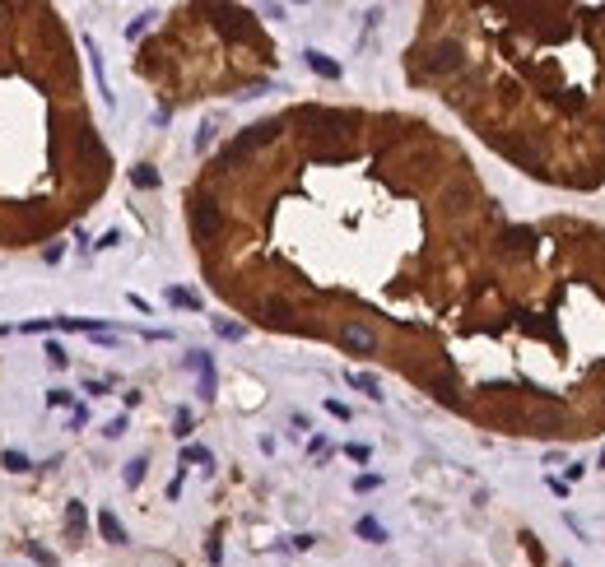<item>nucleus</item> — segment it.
<instances>
[{
  "instance_id": "f257e3e1",
  "label": "nucleus",
  "mask_w": 605,
  "mask_h": 567,
  "mask_svg": "<svg viewBox=\"0 0 605 567\" xmlns=\"http://www.w3.org/2000/svg\"><path fill=\"white\" fill-rule=\"evenodd\" d=\"M187 228L214 293L257 326L312 340L372 326L442 410L540 256V219H507L447 135L331 102L237 131L191 186Z\"/></svg>"
},
{
  "instance_id": "f03ea898",
  "label": "nucleus",
  "mask_w": 605,
  "mask_h": 567,
  "mask_svg": "<svg viewBox=\"0 0 605 567\" xmlns=\"http://www.w3.org/2000/svg\"><path fill=\"white\" fill-rule=\"evenodd\" d=\"M405 79L531 181L605 186V5H424Z\"/></svg>"
},
{
  "instance_id": "7ed1b4c3",
  "label": "nucleus",
  "mask_w": 605,
  "mask_h": 567,
  "mask_svg": "<svg viewBox=\"0 0 605 567\" xmlns=\"http://www.w3.org/2000/svg\"><path fill=\"white\" fill-rule=\"evenodd\" d=\"M84 530H89V512H84V502H66V535H70V544H84Z\"/></svg>"
},
{
  "instance_id": "20e7f679",
  "label": "nucleus",
  "mask_w": 605,
  "mask_h": 567,
  "mask_svg": "<svg viewBox=\"0 0 605 567\" xmlns=\"http://www.w3.org/2000/svg\"><path fill=\"white\" fill-rule=\"evenodd\" d=\"M191 367L201 372V395H205V400H214V363H210V354H196V358H191Z\"/></svg>"
},
{
  "instance_id": "39448f33",
  "label": "nucleus",
  "mask_w": 605,
  "mask_h": 567,
  "mask_svg": "<svg viewBox=\"0 0 605 567\" xmlns=\"http://www.w3.org/2000/svg\"><path fill=\"white\" fill-rule=\"evenodd\" d=\"M98 530H102V539H107V544H126V525L117 521L112 512H98Z\"/></svg>"
},
{
  "instance_id": "423d86ee",
  "label": "nucleus",
  "mask_w": 605,
  "mask_h": 567,
  "mask_svg": "<svg viewBox=\"0 0 605 567\" xmlns=\"http://www.w3.org/2000/svg\"><path fill=\"white\" fill-rule=\"evenodd\" d=\"M302 56H307V66H312L322 79H340V66H336V61H331L326 52H302Z\"/></svg>"
},
{
  "instance_id": "0eeeda50",
  "label": "nucleus",
  "mask_w": 605,
  "mask_h": 567,
  "mask_svg": "<svg viewBox=\"0 0 605 567\" xmlns=\"http://www.w3.org/2000/svg\"><path fill=\"white\" fill-rule=\"evenodd\" d=\"M131 181H135L140 191H158V181H163V177L154 172V163H135V167H131Z\"/></svg>"
},
{
  "instance_id": "6e6552de",
  "label": "nucleus",
  "mask_w": 605,
  "mask_h": 567,
  "mask_svg": "<svg viewBox=\"0 0 605 567\" xmlns=\"http://www.w3.org/2000/svg\"><path fill=\"white\" fill-rule=\"evenodd\" d=\"M359 539H368V544H387V530H382V521H372V516H359Z\"/></svg>"
},
{
  "instance_id": "1a4fd4ad",
  "label": "nucleus",
  "mask_w": 605,
  "mask_h": 567,
  "mask_svg": "<svg viewBox=\"0 0 605 567\" xmlns=\"http://www.w3.org/2000/svg\"><path fill=\"white\" fill-rule=\"evenodd\" d=\"M168 302L187 311H201V293H191V289H168Z\"/></svg>"
},
{
  "instance_id": "9d476101",
  "label": "nucleus",
  "mask_w": 605,
  "mask_h": 567,
  "mask_svg": "<svg viewBox=\"0 0 605 567\" xmlns=\"http://www.w3.org/2000/svg\"><path fill=\"white\" fill-rule=\"evenodd\" d=\"M0 465L10 470V475H28V470H33V460L23 456V451H5V456H0Z\"/></svg>"
},
{
  "instance_id": "9b49d317",
  "label": "nucleus",
  "mask_w": 605,
  "mask_h": 567,
  "mask_svg": "<svg viewBox=\"0 0 605 567\" xmlns=\"http://www.w3.org/2000/svg\"><path fill=\"white\" fill-rule=\"evenodd\" d=\"M349 386H354V390H368L372 400H382V386H377V377H368V372H349Z\"/></svg>"
},
{
  "instance_id": "f8f14e48",
  "label": "nucleus",
  "mask_w": 605,
  "mask_h": 567,
  "mask_svg": "<svg viewBox=\"0 0 605 567\" xmlns=\"http://www.w3.org/2000/svg\"><path fill=\"white\" fill-rule=\"evenodd\" d=\"M23 549H28V558H33L37 567H57V554H52V549H42L37 539H23Z\"/></svg>"
},
{
  "instance_id": "ddd939ff",
  "label": "nucleus",
  "mask_w": 605,
  "mask_h": 567,
  "mask_svg": "<svg viewBox=\"0 0 605 567\" xmlns=\"http://www.w3.org/2000/svg\"><path fill=\"white\" fill-rule=\"evenodd\" d=\"M214 330L224 335V340H242L247 326H242V321H228V316H214Z\"/></svg>"
},
{
  "instance_id": "4468645a",
  "label": "nucleus",
  "mask_w": 605,
  "mask_h": 567,
  "mask_svg": "<svg viewBox=\"0 0 605 567\" xmlns=\"http://www.w3.org/2000/svg\"><path fill=\"white\" fill-rule=\"evenodd\" d=\"M145 465H149L145 456H135L131 465H126V489H140V484H145Z\"/></svg>"
},
{
  "instance_id": "2eb2a0df",
  "label": "nucleus",
  "mask_w": 605,
  "mask_h": 567,
  "mask_svg": "<svg viewBox=\"0 0 605 567\" xmlns=\"http://www.w3.org/2000/svg\"><path fill=\"white\" fill-rule=\"evenodd\" d=\"M47 405H52V410H66V405L75 410V395H70V390H61V386H52V390H47Z\"/></svg>"
},
{
  "instance_id": "dca6fc26",
  "label": "nucleus",
  "mask_w": 605,
  "mask_h": 567,
  "mask_svg": "<svg viewBox=\"0 0 605 567\" xmlns=\"http://www.w3.org/2000/svg\"><path fill=\"white\" fill-rule=\"evenodd\" d=\"M182 460H187V465H210V451H205V446H182Z\"/></svg>"
},
{
  "instance_id": "f3484780",
  "label": "nucleus",
  "mask_w": 605,
  "mask_h": 567,
  "mask_svg": "<svg viewBox=\"0 0 605 567\" xmlns=\"http://www.w3.org/2000/svg\"><path fill=\"white\" fill-rule=\"evenodd\" d=\"M191 428H196L191 410H177V419H172V433H177V437H191Z\"/></svg>"
},
{
  "instance_id": "a211bd4d",
  "label": "nucleus",
  "mask_w": 605,
  "mask_h": 567,
  "mask_svg": "<svg viewBox=\"0 0 605 567\" xmlns=\"http://www.w3.org/2000/svg\"><path fill=\"white\" fill-rule=\"evenodd\" d=\"M149 23H154V14H140L135 23H126V37H131V42H135V37H145V33H149Z\"/></svg>"
},
{
  "instance_id": "6ab92c4d",
  "label": "nucleus",
  "mask_w": 605,
  "mask_h": 567,
  "mask_svg": "<svg viewBox=\"0 0 605 567\" xmlns=\"http://www.w3.org/2000/svg\"><path fill=\"white\" fill-rule=\"evenodd\" d=\"M47 363H52V367H57V372H61V367L70 363V354H66V349H61V345H47Z\"/></svg>"
},
{
  "instance_id": "aec40b11",
  "label": "nucleus",
  "mask_w": 605,
  "mask_h": 567,
  "mask_svg": "<svg viewBox=\"0 0 605 567\" xmlns=\"http://www.w3.org/2000/svg\"><path fill=\"white\" fill-rule=\"evenodd\" d=\"M345 456H349V460H359V465H363V460L372 456V446H363V442H349V446H345Z\"/></svg>"
},
{
  "instance_id": "412c9836",
  "label": "nucleus",
  "mask_w": 605,
  "mask_h": 567,
  "mask_svg": "<svg viewBox=\"0 0 605 567\" xmlns=\"http://www.w3.org/2000/svg\"><path fill=\"white\" fill-rule=\"evenodd\" d=\"M210 140H214V126H201V131H196V154H205Z\"/></svg>"
},
{
  "instance_id": "4be33fe9",
  "label": "nucleus",
  "mask_w": 605,
  "mask_h": 567,
  "mask_svg": "<svg viewBox=\"0 0 605 567\" xmlns=\"http://www.w3.org/2000/svg\"><path fill=\"white\" fill-rule=\"evenodd\" d=\"M122 433H126V414L112 419V423H102V437H122Z\"/></svg>"
},
{
  "instance_id": "5701e85b",
  "label": "nucleus",
  "mask_w": 605,
  "mask_h": 567,
  "mask_svg": "<svg viewBox=\"0 0 605 567\" xmlns=\"http://www.w3.org/2000/svg\"><path fill=\"white\" fill-rule=\"evenodd\" d=\"M377 484H382L377 475H359V479H354V489H359V493H372V489H377Z\"/></svg>"
},
{
  "instance_id": "b1692460",
  "label": "nucleus",
  "mask_w": 605,
  "mask_h": 567,
  "mask_svg": "<svg viewBox=\"0 0 605 567\" xmlns=\"http://www.w3.org/2000/svg\"><path fill=\"white\" fill-rule=\"evenodd\" d=\"M84 423H89V410H84V405H75V410H70V428H84Z\"/></svg>"
},
{
  "instance_id": "393cba45",
  "label": "nucleus",
  "mask_w": 605,
  "mask_h": 567,
  "mask_svg": "<svg viewBox=\"0 0 605 567\" xmlns=\"http://www.w3.org/2000/svg\"><path fill=\"white\" fill-rule=\"evenodd\" d=\"M326 414H331V419H349V405H340V400H326Z\"/></svg>"
},
{
  "instance_id": "a878e982",
  "label": "nucleus",
  "mask_w": 605,
  "mask_h": 567,
  "mask_svg": "<svg viewBox=\"0 0 605 567\" xmlns=\"http://www.w3.org/2000/svg\"><path fill=\"white\" fill-rule=\"evenodd\" d=\"M84 390H89V400H98V395H107V381H84Z\"/></svg>"
},
{
  "instance_id": "bb28decb",
  "label": "nucleus",
  "mask_w": 605,
  "mask_h": 567,
  "mask_svg": "<svg viewBox=\"0 0 605 567\" xmlns=\"http://www.w3.org/2000/svg\"><path fill=\"white\" fill-rule=\"evenodd\" d=\"M42 256H47V261H52V265H57V261H61V256H66V246H61V242H52V246H47V251H42Z\"/></svg>"
},
{
  "instance_id": "cd10ccee",
  "label": "nucleus",
  "mask_w": 605,
  "mask_h": 567,
  "mask_svg": "<svg viewBox=\"0 0 605 567\" xmlns=\"http://www.w3.org/2000/svg\"><path fill=\"white\" fill-rule=\"evenodd\" d=\"M52 326H57V316H52V321H28L23 330H28V335H37V330H52Z\"/></svg>"
},
{
  "instance_id": "c85d7f7f",
  "label": "nucleus",
  "mask_w": 605,
  "mask_h": 567,
  "mask_svg": "<svg viewBox=\"0 0 605 567\" xmlns=\"http://www.w3.org/2000/svg\"><path fill=\"white\" fill-rule=\"evenodd\" d=\"M601 465H605V456H601Z\"/></svg>"
}]
</instances>
